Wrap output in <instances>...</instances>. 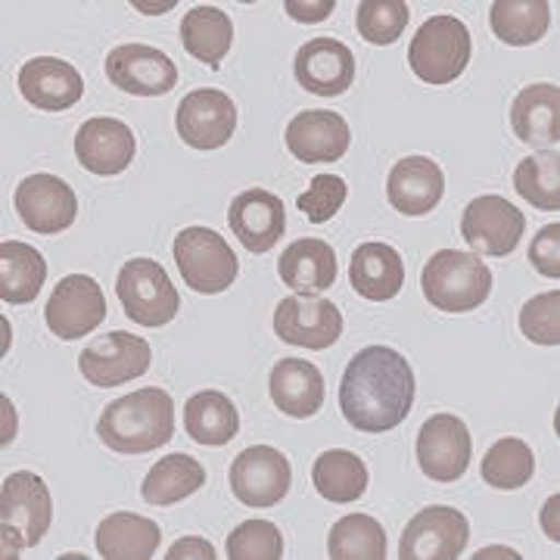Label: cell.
<instances>
[{
    "instance_id": "8d00e7d4",
    "label": "cell",
    "mask_w": 560,
    "mask_h": 560,
    "mask_svg": "<svg viewBox=\"0 0 560 560\" xmlns=\"http://www.w3.org/2000/svg\"><path fill=\"white\" fill-rule=\"evenodd\" d=\"M533 470H536L533 448L523 440H514V436L495 442L482 458V480L492 489H508V492L521 489L533 480Z\"/></svg>"
},
{
    "instance_id": "d6986e66",
    "label": "cell",
    "mask_w": 560,
    "mask_h": 560,
    "mask_svg": "<svg viewBox=\"0 0 560 560\" xmlns=\"http://www.w3.org/2000/svg\"><path fill=\"white\" fill-rule=\"evenodd\" d=\"M228 224H231L234 237L243 243V249L261 256V253L275 249L283 237L287 212H283V202H280L278 194L253 187V190H243L241 197L231 202Z\"/></svg>"
},
{
    "instance_id": "d6a6232c",
    "label": "cell",
    "mask_w": 560,
    "mask_h": 560,
    "mask_svg": "<svg viewBox=\"0 0 560 560\" xmlns=\"http://www.w3.org/2000/svg\"><path fill=\"white\" fill-rule=\"evenodd\" d=\"M489 22L499 40L511 47H529L548 35L551 3L548 0H495Z\"/></svg>"
},
{
    "instance_id": "7a4b0ae2",
    "label": "cell",
    "mask_w": 560,
    "mask_h": 560,
    "mask_svg": "<svg viewBox=\"0 0 560 560\" xmlns=\"http://www.w3.org/2000/svg\"><path fill=\"white\" fill-rule=\"evenodd\" d=\"M101 436L116 455H147L175 436V401L165 389L147 386L109 401L97 423Z\"/></svg>"
},
{
    "instance_id": "e575fe53",
    "label": "cell",
    "mask_w": 560,
    "mask_h": 560,
    "mask_svg": "<svg viewBox=\"0 0 560 560\" xmlns=\"http://www.w3.org/2000/svg\"><path fill=\"white\" fill-rule=\"evenodd\" d=\"M330 560H383L386 558V533L368 514H349L334 523L327 539Z\"/></svg>"
},
{
    "instance_id": "f6af8a7d",
    "label": "cell",
    "mask_w": 560,
    "mask_h": 560,
    "mask_svg": "<svg viewBox=\"0 0 560 560\" xmlns=\"http://www.w3.org/2000/svg\"><path fill=\"white\" fill-rule=\"evenodd\" d=\"M135 7H138L140 13H168V10L175 7V0H168V3H156V7H153V3H135Z\"/></svg>"
},
{
    "instance_id": "f35d334b",
    "label": "cell",
    "mask_w": 560,
    "mask_h": 560,
    "mask_svg": "<svg viewBox=\"0 0 560 560\" xmlns=\"http://www.w3.org/2000/svg\"><path fill=\"white\" fill-rule=\"evenodd\" d=\"M228 558L231 560H280L283 539L280 529L268 521H246L228 536Z\"/></svg>"
},
{
    "instance_id": "52a82bcc",
    "label": "cell",
    "mask_w": 560,
    "mask_h": 560,
    "mask_svg": "<svg viewBox=\"0 0 560 560\" xmlns=\"http://www.w3.org/2000/svg\"><path fill=\"white\" fill-rule=\"evenodd\" d=\"M116 293L125 315L140 327H165L178 318L180 296L165 268L153 259H131L121 265Z\"/></svg>"
},
{
    "instance_id": "44dd1931",
    "label": "cell",
    "mask_w": 560,
    "mask_h": 560,
    "mask_svg": "<svg viewBox=\"0 0 560 560\" xmlns=\"http://www.w3.org/2000/svg\"><path fill=\"white\" fill-rule=\"evenodd\" d=\"M349 143V121L330 109H305L287 125V147L300 162H337Z\"/></svg>"
},
{
    "instance_id": "9a60e30c",
    "label": "cell",
    "mask_w": 560,
    "mask_h": 560,
    "mask_svg": "<svg viewBox=\"0 0 560 560\" xmlns=\"http://www.w3.org/2000/svg\"><path fill=\"white\" fill-rule=\"evenodd\" d=\"M470 430L455 415H433L420 427L418 460L420 470L436 482H455L470 467Z\"/></svg>"
},
{
    "instance_id": "484cf974",
    "label": "cell",
    "mask_w": 560,
    "mask_h": 560,
    "mask_svg": "<svg viewBox=\"0 0 560 560\" xmlns=\"http://www.w3.org/2000/svg\"><path fill=\"white\" fill-rule=\"evenodd\" d=\"M352 290L368 302H389L401 293L405 261L389 243H361L349 268Z\"/></svg>"
},
{
    "instance_id": "74e56055",
    "label": "cell",
    "mask_w": 560,
    "mask_h": 560,
    "mask_svg": "<svg viewBox=\"0 0 560 560\" xmlns=\"http://www.w3.org/2000/svg\"><path fill=\"white\" fill-rule=\"evenodd\" d=\"M408 3L405 0H364L359 3V13H355V25H359V35L368 44H396L408 25Z\"/></svg>"
},
{
    "instance_id": "4fadbf2b",
    "label": "cell",
    "mask_w": 560,
    "mask_h": 560,
    "mask_svg": "<svg viewBox=\"0 0 560 560\" xmlns=\"http://www.w3.org/2000/svg\"><path fill=\"white\" fill-rule=\"evenodd\" d=\"M13 206L25 228L35 234H60L69 231L79 219V197L75 190L57 175H32L20 180Z\"/></svg>"
},
{
    "instance_id": "1f68e13d",
    "label": "cell",
    "mask_w": 560,
    "mask_h": 560,
    "mask_svg": "<svg viewBox=\"0 0 560 560\" xmlns=\"http://www.w3.org/2000/svg\"><path fill=\"white\" fill-rule=\"evenodd\" d=\"M184 427L200 445H228L241 430V415L224 393L206 389L184 405Z\"/></svg>"
},
{
    "instance_id": "9c48e42d",
    "label": "cell",
    "mask_w": 560,
    "mask_h": 560,
    "mask_svg": "<svg viewBox=\"0 0 560 560\" xmlns=\"http://www.w3.org/2000/svg\"><path fill=\"white\" fill-rule=\"evenodd\" d=\"M526 231V215L504 197H480L464 209L460 234L477 256L504 259L517 249Z\"/></svg>"
},
{
    "instance_id": "d4e9b609",
    "label": "cell",
    "mask_w": 560,
    "mask_h": 560,
    "mask_svg": "<svg viewBox=\"0 0 560 560\" xmlns=\"http://www.w3.org/2000/svg\"><path fill=\"white\" fill-rule=\"evenodd\" d=\"M278 275L293 293L318 296L324 290H330L337 280V253L330 249V243L315 241V237L290 243L280 256Z\"/></svg>"
},
{
    "instance_id": "ee69618b",
    "label": "cell",
    "mask_w": 560,
    "mask_h": 560,
    "mask_svg": "<svg viewBox=\"0 0 560 560\" xmlns=\"http://www.w3.org/2000/svg\"><path fill=\"white\" fill-rule=\"evenodd\" d=\"M168 560H215V548L206 539H180L172 545V551L165 555Z\"/></svg>"
},
{
    "instance_id": "f546056e",
    "label": "cell",
    "mask_w": 560,
    "mask_h": 560,
    "mask_svg": "<svg viewBox=\"0 0 560 560\" xmlns=\"http://www.w3.org/2000/svg\"><path fill=\"white\" fill-rule=\"evenodd\" d=\"M47 280V261L35 246L20 241L0 243V300L7 305H25L38 300Z\"/></svg>"
},
{
    "instance_id": "4dcf8cb0",
    "label": "cell",
    "mask_w": 560,
    "mask_h": 560,
    "mask_svg": "<svg viewBox=\"0 0 560 560\" xmlns=\"http://www.w3.org/2000/svg\"><path fill=\"white\" fill-rule=\"evenodd\" d=\"M206 486V467L190 455H165L156 460V467L147 474L140 486V495L153 508H168L178 501L190 499Z\"/></svg>"
},
{
    "instance_id": "8fae6325",
    "label": "cell",
    "mask_w": 560,
    "mask_h": 560,
    "mask_svg": "<svg viewBox=\"0 0 560 560\" xmlns=\"http://www.w3.org/2000/svg\"><path fill=\"white\" fill-rule=\"evenodd\" d=\"M44 318L60 340L88 337L106 320V296H103L101 283L88 275L62 278L44 308Z\"/></svg>"
},
{
    "instance_id": "30bf717a",
    "label": "cell",
    "mask_w": 560,
    "mask_h": 560,
    "mask_svg": "<svg viewBox=\"0 0 560 560\" xmlns=\"http://www.w3.org/2000/svg\"><path fill=\"white\" fill-rule=\"evenodd\" d=\"M150 342L135 334H106L91 346H84L79 355L81 377L91 386H121L128 381H138L150 371Z\"/></svg>"
},
{
    "instance_id": "7bdbcfd3",
    "label": "cell",
    "mask_w": 560,
    "mask_h": 560,
    "mask_svg": "<svg viewBox=\"0 0 560 560\" xmlns=\"http://www.w3.org/2000/svg\"><path fill=\"white\" fill-rule=\"evenodd\" d=\"M287 16L296 22H320L327 20L337 7V0H287Z\"/></svg>"
},
{
    "instance_id": "7c38bea8",
    "label": "cell",
    "mask_w": 560,
    "mask_h": 560,
    "mask_svg": "<svg viewBox=\"0 0 560 560\" xmlns=\"http://www.w3.org/2000/svg\"><path fill=\"white\" fill-rule=\"evenodd\" d=\"M290 460L271 445H253L231 464V492L246 508H275L290 492Z\"/></svg>"
},
{
    "instance_id": "5bb4252c",
    "label": "cell",
    "mask_w": 560,
    "mask_h": 560,
    "mask_svg": "<svg viewBox=\"0 0 560 560\" xmlns=\"http://www.w3.org/2000/svg\"><path fill=\"white\" fill-rule=\"evenodd\" d=\"M175 125H178V135L187 147H194V150H221L228 140L234 138L237 106L224 91L200 88V91H190L178 103Z\"/></svg>"
},
{
    "instance_id": "ac0fdd59",
    "label": "cell",
    "mask_w": 560,
    "mask_h": 560,
    "mask_svg": "<svg viewBox=\"0 0 560 560\" xmlns=\"http://www.w3.org/2000/svg\"><path fill=\"white\" fill-rule=\"evenodd\" d=\"M296 81L315 97H340L355 81V54L337 38H315L296 54Z\"/></svg>"
},
{
    "instance_id": "d590c367",
    "label": "cell",
    "mask_w": 560,
    "mask_h": 560,
    "mask_svg": "<svg viewBox=\"0 0 560 560\" xmlns=\"http://www.w3.org/2000/svg\"><path fill=\"white\" fill-rule=\"evenodd\" d=\"M514 187L523 200L541 212L560 209V156L558 153H536L526 156L514 172Z\"/></svg>"
},
{
    "instance_id": "3957f363",
    "label": "cell",
    "mask_w": 560,
    "mask_h": 560,
    "mask_svg": "<svg viewBox=\"0 0 560 560\" xmlns=\"http://www.w3.org/2000/svg\"><path fill=\"white\" fill-rule=\"evenodd\" d=\"M420 287L440 312H474L492 293V271L477 253L440 249L427 261Z\"/></svg>"
},
{
    "instance_id": "60d3db41",
    "label": "cell",
    "mask_w": 560,
    "mask_h": 560,
    "mask_svg": "<svg viewBox=\"0 0 560 560\" xmlns=\"http://www.w3.org/2000/svg\"><path fill=\"white\" fill-rule=\"evenodd\" d=\"M346 194H349V187H346V180L340 175H318V178H312V187L296 200V206H300L305 219L324 224V221H330L340 212Z\"/></svg>"
},
{
    "instance_id": "83f0119b",
    "label": "cell",
    "mask_w": 560,
    "mask_h": 560,
    "mask_svg": "<svg viewBox=\"0 0 560 560\" xmlns=\"http://www.w3.org/2000/svg\"><path fill=\"white\" fill-rule=\"evenodd\" d=\"M160 526L140 514H113L97 529V551L103 560H150L160 548Z\"/></svg>"
},
{
    "instance_id": "603a6c76",
    "label": "cell",
    "mask_w": 560,
    "mask_h": 560,
    "mask_svg": "<svg viewBox=\"0 0 560 560\" xmlns=\"http://www.w3.org/2000/svg\"><path fill=\"white\" fill-rule=\"evenodd\" d=\"M445 175L430 156H405L393 165L386 180V197L401 215H427L440 206Z\"/></svg>"
},
{
    "instance_id": "7402d4cb",
    "label": "cell",
    "mask_w": 560,
    "mask_h": 560,
    "mask_svg": "<svg viewBox=\"0 0 560 560\" xmlns=\"http://www.w3.org/2000/svg\"><path fill=\"white\" fill-rule=\"evenodd\" d=\"M20 91L32 106L60 113L81 101L84 81L72 62L57 60V57H35L20 69Z\"/></svg>"
},
{
    "instance_id": "b9f144b4",
    "label": "cell",
    "mask_w": 560,
    "mask_h": 560,
    "mask_svg": "<svg viewBox=\"0 0 560 560\" xmlns=\"http://www.w3.org/2000/svg\"><path fill=\"white\" fill-rule=\"evenodd\" d=\"M529 261L541 278H560V224L541 228L539 237L529 246Z\"/></svg>"
},
{
    "instance_id": "ab89813d",
    "label": "cell",
    "mask_w": 560,
    "mask_h": 560,
    "mask_svg": "<svg viewBox=\"0 0 560 560\" xmlns=\"http://www.w3.org/2000/svg\"><path fill=\"white\" fill-rule=\"evenodd\" d=\"M521 330L526 340L539 346H560V293H541L529 300L521 312Z\"/></svg>"
},
{
    "instance_id": "2e32d148",
    "label": "cell",
    "mask_w": 560,
    "mask_h": 560,
    "mask_svg": "<svg viewBox=\"0 0 560 560\" xmlns=\"http://www.w3.org/2000/svg\"><path fill=\"white\" fill-rule=\"evenodd\" d=\"M106 79L135 97H162L178 84V66L156 47L121 44L106 57Z\"/></svg>"
},
{
    "instance_id": "6da1fadb",
    "label": "cell",
    "mask_w": 560,
    "mask_h": 560,
    "mask_svg": "<svg viewBox=\"0 0 560 560\" xmlns=\"http://www.w3.org/2000/svg\"><path fill=\"white\" fill-rule=\"evenodd\" d=\"M415 374L411 364L389 346H368L346 364L340 381L342 418L361 433L396 430L411 415Z\"/></svg>"
},
{
    "instance_id": "cb8c5ba5",
    "label": "cell",
    "mask_w": 560,
    "mask_h": 560,
    "mask_svg": "<svg viewBox=\"0 0 560 560\" xmlns=\"http://www.w3.org/2000/svg\"><path fill=\"white\" fill-rule=\"evenodd\" d=\"M511 128L529 147H558L560 140V88L529 84L511 103Z\"/></svg>"
},
{
    "instance_id": "ffe728a7",
    "label": "cell",
    "mask_w": 560,
    "mask_h": 560,
    "mask_svg": "<svg viewBox=\"0 0 560 560\" xmlns=\"http://www.w3.org/2000/svg\"><path fill=\"white\" fill-rule=\"evenodd\" d=\"M135 150H138L135 135L119 119H106V116L88 119L75 135V156L91 175L101 178L121 175L135 160Z\"/></svg>"
},
{
    "instance_id": "8992f818",
    "label": "cell",
    "mask_w": 560,
    "mask_h": 560,
    "mask_svg": "<svg viewBox=\"0 0 560 560\" xmlns=\"http://www.w3.org/2000/svg\"><path fill=\"white\" fill-rule=\"evenodd\" d=\"M175 261L184 283L197 293L215 296L237 280V256L212 228H184L175 237Z\"/></svg>"
},
{
    "instance_id": "4316f807",
    "label": "cell",
    "mask_w": 560,
    "mask_h": 560,
    "mask_svg": "<svg viewBox=\"0 0 560 560\" xmlns=\"http://www.w3.org/2000/svg\"><path fill=\"white\" fill-rule=\"evenodd\" d=\"M268 383H271V401L290 418H315L320 405H324V377H320V371L312 361H278Z\"/></svg>"
},
{
    "instance_id": "5b68a950",
    "label": "cell",
    "mask_w": 560,
    "mask_h": 560,
    "mask_svg": "<svg viewBox=\"0 0 560 560\" xmlns=\"http://www.w3.org/2000/svg\"><path fill=\"white\" fill-rule=\"evenodd\" d=\"M415 75L427 84H448L470 62V32L455 16H430L408 47Z\"/></svg>"
},
{
    "instance_id": "277c9868",
    "label": "cell",
    "mask_w": 560,
    "mask_h": 560,
    "mask_svg": "<svg viewBox=\"0 0 560 560\" xmlns=\"http://www.w3.org/2000/svg\"><path fill=\"white\" fill-rule=\"evenodd\" d=\"M54 523V501L38 474H10L0 489L3 558H20L22 548L38 545Z\"/></svg>"
},
{
    "instance_id": "836d02e7",
    "label": "cell",
    "mask_w": 560,
    "mask_h": 560,
    "mask_svg": "<svg viewBox=\"0 0 560 560\" xmlns=\"http://www.w3.org/2000/svg\"><path fill=\"white\" fill-rule=\"evenodd\" d=\"M312 482H315L320 499H327L330 504H352L368 489V467L359 455H352L346 448H334L315 460Z\"/></svg>"
},
{
    "instance_id": "e0dca14e",
    "label": "cell",
    "mask_w": 560,
    "mask_h": 560,
    "mask_svg": "<svg viewBox=\"0 0 560 560\" xmlns=\"http://www.w3.org/2000/svg\"><path fill=\"white\" fill-rule=\"evenodd\" d=\"M275 334L290 346L324 352L340 340L342 315L334 302L287 296L275 308Z\"/></svg>"
},
{
    "instance_id": "f1b7e54d",
    "label": "cell",
    "mask_w": 560,
    "mask_h": 560,
    "mask_svg": "<svg viewBox=\"0 0 560 560\" xmlns=\"http://www.w3.org/2000/svg\"><path fill=\"white\" fill-rule=\"evenodd\" d=\"M180 44L194 60L219 69L234 44V25L231 16L219 7H194L180 20Z\"/></svg>"
},
{
    "instance_id": "ba28073f",
    "label": "cell",
    "mask_w": 560,
    "mask_h": 560,
    "mask_svg": "<svg viewBox=\"0 0 560 560\" xmlns=\"http://www.w3.org/2000/svg\"><path fill=\"white\" fill-rule=\"evenodd\" d=\"M470 539V523L467 517L445 508V504H433L423 508L420 514L411 517L405 526L399 545L401 560H455L464 555Z\"/></svg>"
}]
</instances>
